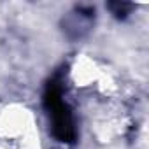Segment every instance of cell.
<instances>
[{
    "label": "cell",
    "mask_w": 149,
    "mask_h": 149,
    "mask_svg": "<svg viewBox=\"0 0 149 149\" xmlns=\"http://www.w3.org/2000/svg\"><path fill=\"white\" fill-rule=\"evenodd\" d=\"M0 149H40L35 116L19 104L0 111Z\"/></svg>",
    "instance_id": "obj_1"
}]
</instances>
